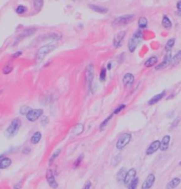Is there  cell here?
<instances>
[{
	"mask_svg": "<svg viewBox=\"0 0 181 189\" xmlns=\"http://www.w3.org/2000/svg\"><path fill=\"white\" fill-rule=\"evenodd\" d=\"M21 184L19 183V184H17L14 186V189H21Z\"/></svg>",
	"mask_w": 181,
	"mask_h": 189,
	"instance_id": "45",
	"label": "cell"
},
{
	"mask_svg": "<svg viewBox=\"0 0 181 189\" xmlns=\"http://www.w3.org/2000/svg\"><path fill=\"white\" fill-rule=\"evenodd\" d=\"M143 37V33L141 30H138L135 32L132 35V36L130 38L129 42H128V49L130 52H133L136 50L137 46L139 45L140 41L142 40Z\"/></svg>",
	"mask_w": 181,
	"mask_h": 189,
	"instance_id": "3",
	"label": "cell"
},
{
	"mask_svg": "<svg viewBox=\"0 0 181 189\" xmlns=\"http://www.w3.org/2000/svg\"><path fill=\"white\" fill-rule=\"evenodd\" d=\"M135 20V15L133 14H128V15L120 16L118 18H116L113 21V26L117 27H123V26L128 25L130 23H131Z\"/></svg>",
	"mask_w": 181,
	"mask_h": 189,
	"instance_id": "4",
	"label": "cell"
},
{
	"mask_svg": "<svg viewBox=\"0 0 181 189\" xmlns=\"http://www.w3.org/2000/svg\"><path fill=\"white\" fill-rule=\"evenodd\" d=\"M108 69H109V70L111 69V64H110V63H109V65H108Z\"/></svg>",
	"mask_w": 181,
	"mask_h": 189,
	"instance_id": "46",
	"label": "cell"
},
{
	"mask_svg": "<svg viewBox=\"0 0 181 189\" xmlns=\"http://www.w3.org/2000/svg\"><path fill=\"white\" fill-rule=\"evenodd\" d=\"M160 147L161 142L160 141H158V140H156V141L153 142L151 143L150 145L148 146V148H146V154L147 156H151V155L155 153L158 149H160Z\"/></svg>",
	"mask_w": 181,
	"mask_h": 189,
	"instance_id": "11",
	"label": "cell"
},
{
	"mask_svg": "<svg viewBox=\"0 0 181 189\" xmlns=\"http://www.w3.org/2000/svg\"><path fill=\"white\" fill-rule=\"evenodd\" d=\"M171 59H172V57H171V51H168V53H167L165 55V57H164L163 61L162 62L161 64H159L158 66H156L155 70H161V69H164V68H166V67H168L171 63Z\"/></svg>",
	"mask_w": 181,
	"mask_h": 189,
	"instance_id": "12",
	"label": "cell"
},
{
	"mask_svg": "<svg viewBox=\"0 0 181 189\" xmlns=\"http://www.w3.org/2000/svg\"><path fill=\"white\" fill-rule=\"evenodd\" d=\"M26 11L27 8L24 5H19V6L16 8V12H17L18 14H22V13H24Z\"/></svg>",
	"mask_w": 181,
	"mask_h": 189,
	"instance_id": "36",
	"label": "cell"
},
{
	"mask_svg": "<svg viewBox=\"0 0 181 189\" xmlns=\"http://www.w3.org/2000/svg\"><path fill=\"white\" fill-rule=\"evenodd\" d=\"M42 139V133L40 132H36L32 134L30 138V142L34 145H36L37 143H39V142L41 141Z\"/></svg>",
	"mask_w": 181,
	"mask_h": 189,
	"instance_id": "21",
	"label": "cell"
},
{
	"mask_svg": "<svg viewBox=\"0 0 181 189\" xmlns=\"http://www.w3.org/2000/svg\"><path fill=\"white\" fill-rule=\"evenodd\" d=\"M61 148H58L57 150H55L53 153H52V155L50 157V159H49V164H52L54 161H55V159L57 158L58 157L61 155Z\"/></svg>",
	"mask_w": 181,
	"mask_h": 189,
	"instance_id": "24",
	"label": "cell"
},
{
	"mask_svg": "<svg viewBox=\"0 0 181 189\" xmlns=\"http://www.w3.org/2000/svg\"><path fill=\"white\" fill-rule=\"evenodd\" d=\"M130 140H131V134L129 133H123V134H121L120 135V137L117 140V142H116V145H115V147L117 149H119V150H122L123 148H124L130 142Z\"/></svg>",
	"mask_w": 181,
	"mask_h": 189,
	"instance_id": "5",
	"label": "cell"
},
{
	"mask_svg": "<svg viewBox=\"0 0 181 189\" xmlns=\"http://www.w3.org/2000/svg\"><path fill=\"white\" fill-rule=\"evenodd\" d=\"M166 96V92L165 91H162L160 94H158V95H156L155 97H153L151 98L150 100L148 101V104L149 105H153V104H155V103H157L158 102H160L161 100L163 98V97Z\"/></svg>",
	"mask_w": 181,
	"mask_h": 189,
	"instance_id": "18",
	"label": "cell"
},
{
	"mask_svg": "<svg viewBox=\"0 0 181 189\" xmlns=\"http://www.w3.org/2000/svg\"><path fill=\"white\" fill-rule=\"evenodd\" d=\"M49 122V118H47V117H45V116H43L41 118V124L43 126H45L47 123Z\"/></svg>",
	"mask_w": 181,
	"mask_h": 189,
	"instance_id": "40",
	"label": "cell"
},
{
	"mask_svg": "<svg viewBox=\"0 0 181 189\" xmlns=\"http://www.w3.org/2000/svg\"><path fill=\"white\" fill-rule=\"evenodd\" d=\"M136 175H137V171H136V169L131 168L130 169L129 171H127V172L125 174V177H124V186L128 187L130 183L136 178Z\"/></svg>",
	"mask_w": 181,
	"mask_h": 189,
	"instance_id": "8",
	"label": "cell"
},
{
	"mask_svg": "<svg viewBox=\"0 0 181 189\" xmlns=\"http://www.w3.org/2000/svg\"><path fill=\"white\" fill-rule=\"evenodd\" d=\"M179 121H180V118H177L173 122H172V124H171V127H170V130H172L173 128H175L178 126V124L179 123Z\"/></svg>",
	"mask_w": 181,
	"mask_h": 189,
	"instance_id": "39",
	"label": "cell"
},
{
	"mask_svg": "<svg viewBox=\"0 0 181 189\" xmlns=\"http://www.w3.org/2000/svg\"><path fill=\"white\" fill-rule=\"evenodd\" d=\"M157 62H158V57L156 56H152L146 60L144 66L146 67H154L155 65H156Z\"/></svg>",
	"mask_w": 181,
	"mask_h": 189,
	"instance_id": "20",
	"label": "cell"
},
{
	"mask_svg": "<svg viewBox=\"0 0 181 189\" xmlns=\"http://www.w3.org/2000/svg\"><path fill=\"white\" fill-rule=\"evenodd\" d=\"M44 111L41 109H31L30 111L26 114V118L30 122H35L38 118L42 117Z\"/></svg>",
	"mask_w": 181,
	"mask_h": 189,
	"instance_id": "6",
	"label": "cell"
},
{
	"mask_svg": "<svg viewBox=\"0 0 181 189\" xmlns=\"http://www.w3.org/2000/svg\"><path fill=\"white\" fill-rule=\"evenodd\" d=\"M180 183L181 179L179 178H174V179H171V181L167 184L166 189H175Z\"/></svg>",
	"mask_w": 181,
	"mask_h": 189,
	"instance_id": "19",
	"label": "cell"
},
{
	"mask_svg": "<svg viewBox=\"0 0 181 189\" xmlns=\"http://www.w3.org/2000/svg\"><path fill=\"white\" fill-rule=\"evenodd\" d=\"M12 71H13V65L12 64H7L3 68V73L4 74H9Z\"/></svg>",
	"mask_w": 181,
	"mask_h": 189,
	"instance_id": "32",
	"label": "cell"
},
{
	"mask_svg": "<svg viewBox=\"0 0 181 189\" xmlns=\"http://www.w3.org/2000/svg\"><path fill=\"white\" fill-rule=\"evenodd\" d=\"M89 7H90L92 10L94 11V12H99V13H105V12H108V9L103 8V7H100V6H97V5H89Z\"/></svg>",
	"mask_w": 181,
	"mask_h": 189,
	"instance_id": "25",
	"label": "cell"
},
{
	"mask_svg": "<svg viewBox=\"0 0 181 189\" xmlns=\"http://www.w3.org/2000/svg\"><path fill=\"white\" fill-rule=\"evenodd\" d=\"M177 8H178V10L179 12V13L181 14V1H179L178 3V5H177Z\"/></svg>",
	"mask_w": 181,
	"mask_h": 189,
	"instance_id": "44",
	"label": "cell"
},
{
	"mask_svg": "<svg viewBox=\"0 0 181 189\" xmlns=\"http://www.w3.org/2000/svg\"><path fill=\"white\" fill-rule=\"evenodd\" d=\"M125 35H126V31H121V32L117 33V34L114 36V42H113L114 48H118V47L121 46L122 42L124 40Z\"/></svg>",
	"mask_w": 181,
	"mask_h": 189,
	"instance_id": "13",
	"label": "cell"
},
{
	"mask_svg": "<svg viewBox=\"0 0 181 189\" xmlns=\"http://www.w3.org/2000/svg\"><path fill=\"white\" fill-rule=\"evenodd\" d=\"M170 142H171V136H170V135H165V136L162 138V142H161V150H162V151H166V150L169 148Z\"/></svg>",
	"mask_w": 181,
	"mask_h": 189,
	"instance_id": "17",
	"label": "cell"
},
{
	"mask_svg": "<svg viewBox=\"0 0 181 189\" xmlns=\"http://www.w3.org/2000/svg\"><path fill=\"white\" fill-rule=\"evenodd\" d=\"M138 184H139V179H138V178H135V179L130 183L127 189H136L137 188V187H138Z\"/></svg>",
	"mask_w": 181,
	"mask_h": 189,
	"instance_id": "31",
	"label": "cell"
},
{
	"mask_svg": "<svg viewBox=\"0 0 181 189\" xmlns=\"http://www.w3.org/2000/svg\"><path fill=\"white\" fill-rule=\"evenodd\" d=\"M125 107H126V105H125V104H121V105H119L118 107L114 110L113 114H118V113L121 112H122V111H123Z\"/></svg>",
	"mask_w": 181,
	"mask_h": 189,
	"instance_id": "38",
	"label": "cell"
},
{
	"mask_svg": "<svg viewBox=\"0 0 181 189\" xmlns=\"http://www.w3.org/2000/svg\"><path fill=\"white\" fill-rule=\"evenodd\" d=\"M83 155H80V156H79V157H77V159L75 161L74 164H73V168L74 169L78 168V167L80 166L81 163L83 162Z\"/></svg>",
	"mask_w": 181,
	"mask_h": 189,
	"instance_id": "29",
	"label": "cell"
},
{
	"mask_svg": "<svg viewBox=\"0 0 181 189\" xmlns=\"http://www.w3.org/2000/svg\"><path fill=\"white\" fill-rule=\"evenodd\" d=\"M22 54V52L21 51H17L16 53H14L13 55V58H16V57H20Z\"/></svg>",
	"mask_w": 181,
	"mask_h": 189,
	"instance_id": "42",
	"label": "cell"
},
{
	"mask_svg": "<svg viewBox=\"0 0 181 189\" xmlns=\"http://www.w3.org/2000/svg\"><path fill=\"white\" fill-rule=\"evenodd\" d=\"M43 5H44L43 0H35V2H34V5H35V8L36 9V11L40 10Z\"/></svg>",
	"mask_w": 181,
	"mask_h": 189,
	"instance_id": "35",
	"label": "cell"
},
{
	"mask_svg": "<svg viewBox=\"0 0 181 189\" xmlns=\"http://www.w3.org/2000/svg\"><path fill=\"white\" fill-rule=\"evenodd\" d=\"M147 23H148V21L146 20V18L145 17H141L139 19V27H140V28L141 29H144L146 27V26H147Z\"/></svg>",
	"mask_w": 181,
	"mask_h": 189,
	"instance_id": "28",
	"label": "cell"
},
{
	"mask_svg": "<svg viewBox=\"0 0 181 189\" xmlns=\"http://www.w3.org/2000/svg\"><path fill=\"white\" fill-rule=\"evenodd\" d=\"M155 182V174L150 173L147 175V177L146 178L144 182L142 183L141 189H150Z\"/></svg>",
	"mask_w": 181,
	"mask_h": 189,
	"instance_id": "9",
	"label": "cell"
},
{
	"mask_svg": "<svg viewBox=\"0 0 181 189\" xmlns=\"http://www.w3.org/2000/svg\"><path fill=\"white\" fill-rule=\"evenodd\" d=\"M162 27H165L167 29H170L171 27V20L167 17V16H163L162 18Z\"/></svg>",
	"mask_w": 181,
	"mask_h": 189,
	"instance_id": "26",
	"label": "cell"
},
{
	"mask_svg": "<svg viewBox=\"0 0 181 189\" xmlns=\"http://www.w3.org/2000/svg\"><path fill=\"white\" fill-rule=\"evenodd\" d=\"M127 172V171H126V169L123 167V168H121L117 172V173H116V180L118 181V182H124V177H125V174Z\"/></svg>",
	"mask_w": 181,
	"mask_h": 189,
	"instance_id": "22",
	"label": "cell"
},
{
	"mask_svg": "<svg viewBox=\"0 0 181 189\" xmlns=\"http://www.w3.org/2000/svg\"><path fill=\"white\" fill-rule=\"evenodd\" d=\"M83 131V127L82 124H77L75 127H74V132L76 134H80L82 133V132Z\"/></svg>",
	"mask_w": 181,
	"mask_h": 189,
	"instance_id": "33",
	"label": "cell"
},
{
	"mask_svg": "<svg viewBox=\"0 0 181 189\" xmlns=\"http://www.w3.org/2000/svg\"><path fill=\"white\" fill-rule=\"evenodd\" d=\"M31 109L29 106H22L20 110V112H21V115H26L27 113L29 112L30 111Z\"/></svg>",
	"mask_w": 181,
	"mask_h": 189,
	"instance_id": "37",
	"label": "cell"
},
{
	"mask_svg": "<svg viewBox=\"0 0 181 189\" xmlns=\"http://www.w3.org/2000/svg\"><path fill=\"white\" fill-rule=\"evenodd\" d=\"M113 116H114V114H113V113H112V114H110L109 117H108V118H105V120H104L103 122L100 124V127H99V129H100L101 131H102L104 128H105V127H107V126H108V124H109V121H110V120H111V119L113 118Z\"/></svg>",
	"mask_w": 181,
	"mask_h": 189,
	"instance_id": "27",
	"label": "cell"
},
{
	"mask_svg": "<svg viewBox=\"0 0 181 189\" xmlns=\"http://www.w3.org/2000/svg\"><path fill=\"white\" fill-rule=\"evenodd\" d=\"M93 79H94V67L93 64H90L85 72V81H86V85L89 89L92 87Z\"/></svg>",
	"mask_w": 181,
	"mask_h": 189,
	"instance_id": "7",
	"label": "cell"
},
{
	"mask_svg": "<svg viewBox=\"0 0 181 189\" xmlns=\"http://www.w3.org/2000/svg\"><path fill=\"white\" fill-rule=\"evenodd\" d=\"M36 31V28H29V29H27V30L24 31L22 34H21L20 36H18V38L16 39L14 45L17 44V43H18V42H19L20 41H21L23 38H25V37H27V36H31V35H33V34H34Z\"/></svg>",
	"mask_w": 181,
	"mask_h": 189,
	"instance_id": "16",
	"label": "cell"
},
{
	"mask_svg": "<svg viewBox=\"0 0 181 189\" xmlns=\"http://www.w3.org/2000/svg\"><path fill=\"white\" fill-rule=\"evenodd\" d=\"M21 127V120L19 118H15L14 119L12 120L10 125L8 126V127L5 130V136L7 138H13L14 137L16 134L18 133L20 128Z\"/></svg>",
	"mask_w": 181,
	"mask_h": 189,
	"instance_id": "2",
	"label": "cell"
},
{
	"mask_svg": "<svg viewBox=\"0 0 181 189\" xmlns=\"http://www.w3.org/2000/svg\"><path fill=\"white\" fill-rule=\"evenodd\" d=\"M30 151H31V149L29 148H25L23 150H22V152L24 154H29V153H30Z\"/></svg>",
	"mask_w": 181,
	"mask_h": 189,
	"instance_id": "43",
	"label": "cell"
},
{
	"mask_svg": "<svg viewBox=\"0 0 181 189\" xmlns=\"http://www.w3.org/2000/svg\"><path fill=\"white\" fill-rule=\"evenodd\" d=\"M174 43H175V39L174 38H171L169 41L167 42L165 45V50L167 51H171V48L174 46Z\"/></svg>",
	"mask_w": 181,
	"mask_h": 189,
	"instance_id": "30",
	"label": "cell"
},
{
	"mask_svg": "<svg viewBox=\"0 0 181 189\" xmlns=\"http://www.w3.org/2000/svg\"><path fill=\"white\" fill-rule=\"evenodd\" d=\"M181 61V51H178L176 53V55L172 57V59H171V65H172V67H174V66H177L179 62Z\"/></svg>",
	"mask_w": 181,
	"mask_h": 189,
	"instance_id": "23",
	"label": "cell"
},
{
	"mask_svg": "<svg viewBox=\"0 0 181 189\" xmlns=\"http://www.w3.org/2000/svg\"><path fill=\"white\" fill-rule=\"evenodd\" d=\"M179 165H181V162H180V163H179Z\"/></svg>",
	"mask_w": 181,
	"mask_h": 189,
	"instance_id": "47",
	"label": "cell"
},
{
	"mask_svg": "<svg viewBox=\"0 0 181 189\" xmlns=\"http://www.w3.org/2000/svg\"><path fill=\"white\" fill-rule=\"evenodd\" d=\"M57 47L56 42H52L50 43H48L45 46L41 47L37 53H36V63H40L44 60V58L46 57L47 54H49L50 52H52L53 50H55V48Z\"/></svg>",
	"mask_w": 181,
	"mask_h": 189,
	"instance_id": "1",
	"label": "cell"
},
{
	"mask_svg": "<svg viewBox=\"0 0 181 189\" xmlns=\"http://www.w3.org/2000/svg\"><path fill=\"white\" fill-rule=\"evenodd\" d=\"M134 80V75L132 73H130V72H128V73L124 74V78H123V82H124V84L125 86L130 87V86H131L133 84Z\"/></svg>",
	"mask_w": 181,
	"mask_h": 189,
	"instance_id": "14",
	"label": "cell"
},
{
	"mask_svg": "<svg viewBox=\"0 0 181 189\" xmlns=\"http://www.w3.org/2000/svg\"><path fill=\"white\" fill-rule=\"evenodd\" d=\"M106 77H107V69L103 67V68L101 69V71H100V74H99V80H100V82H105Z\"/></svg>",
	"mask_w": 181,
	"mask_h": 189,
	"instance_id": "34",
	"label": "cell"
},
{
	"mask_svg": "<svg viewBox=\"0 0 181 189\" xmlns=\"http://www.w3.org/2000/svg\"><path fill=\"white\" fill-rule=\"evenodd\" d=\"M91 187H92V182H91L90 180H88V181H86V183L84 184L83 189H91Z\"/></svg>",
	"mask_w": 181,
	"mask_h": 189,
	"instance_id": "41",
	"label": "cell"
},
{
	"mask_svg": "<svg viewBox=\"0 0 181 189\" xmlns=\"http://www.w3.org/2000/svg\"><path fill=\"white\" fill-rule=\"evenodd\" d=\"M46 180L48 185L53 189H56L58 187V182L55 179V177H54V174H53V172L52 170H48L46 172Z\"/></svg>",
	"mask_w": 181,
	"mask_h": 189,
	"instance_id": "10",
	"label": "cell"
},
{
	"mask_svg": "<svg viewBox=\"0 0 181 189\" xmlns=\"http://www.w3.org/2000/svg\"><path fill=\"white\" fill-rule=\"evenodd\" d=\"M12 164V159L9 157H5L4 156H0V169L4 170L7 169Z\"/></svg>",
	"mask_w": 181,
	"mask_h": 189,
	"instance_id": "15",
	"label": "cell"
}]
</instances>
